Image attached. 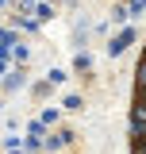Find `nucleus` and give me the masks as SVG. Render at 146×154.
<instances>
[{
    "label": "nucleus",
    "mask_w": 146,
    "mask_h": 154,
    "mask_svg": "<svg viewBox=\"0 0 146 154\" xmlns=\"http://www.w3.org/2000/svg\"><path fill=\"white\" fill-rule=\"evenodd\" d=\"M127 143L131 154H146V50L135 69V89H131V116H127Z\"/></svg>",
    "instance_id": "nucleus-1"
}]
</instances>
